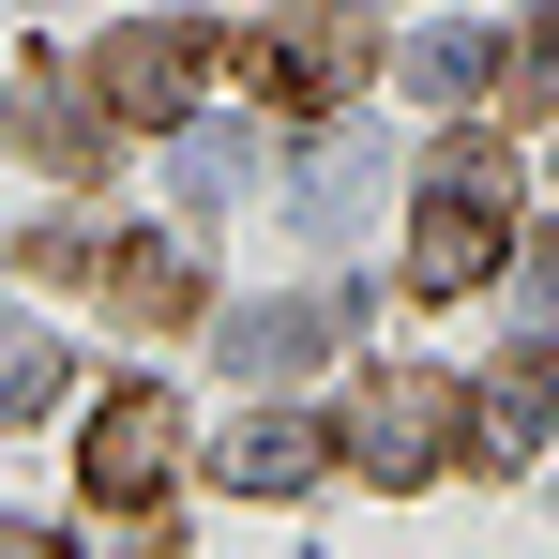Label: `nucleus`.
Instances as JSON below:
<instances>
[{
  "label": "nucleus",
  "instance_id": "f257e3e1",
  "mask_svg": "<svg viewBox=\"0 0 559 559\" xmlns=\"http://www.w3.org/2000/svg\"><path fill=\"white\" fill-rule=\"evenodd\" d=\"M454 439H468V393L454 378H364V408H348V468L364 484H424V468H454Z\"/></svg>",
  "mask_w": 559,
  "mask_h": 559
},
{
  "label": "nucleus",
  "instance_id": "f03ea898",
  "mask_svg": "<svg viewBox=\"0 0 559 559\" xmlns=\"http://www.w3.org/2000/svg\"><path fill=\"white\" fill-rule=\"evenodd\" d=\"M364 61H378V31L348 15V0H302L287 31H258V46H242V76H258L273 106H333V92H364Z\"/></svg>",
  "mask_w": 559,
  "mask_h": 559
},
{
  "label": "nucleus",
  "instance_id": "7ed1b4c3",
  "mask_svg": "<svg viewBox=\"0 0 559 559\" xmlns=\"http://www.w3.org/2000/svg\"><path fill=\"white\" fill-rule=\"evenodd\" d=\"M167 468H182V408H167V393H106L92 439H76V484H92L106 514H152Z\"/></svg>",
  "mask_w": 559,
  "mask_h": 559
},
{
  "label": "nucleus",
  "instance_id": "20e7f679",
  "mask_svg": "<svg viewBox=\"0 0 559 559\" xmlns=\"http://www.w3.org/2000/svg\"><path fill=\"white\" fill-rule=\"evenodd\" d=\"M197 15H152V31H106V61H92V92H106V121H182L197 106Z\"/></svg>",
  "mask_w": 559,
  "mask_h": 559
},
{
  "label": "nucleus",
  "instance_id": "39448f33",
  "mask_svg": "<svg viewBox=\"0 0 559 559\" xmlns=\"http://www.w3.org/2000/svg\"><path fill=\"white\" fill-rule=\"evenodd\" d=\"M484 273H514V242H499V197L454 182V197H424V227H408V287H484Z\"/></svg>",
  "mask_w": 559,
  "mask_h": 559
},
{
  "label": "nucleus",
  "instance_id": "423d86ee",
  "mask_svg": "<svg viewBox=\"0 0 559 559\" xmlns=\"http://www.w3.org/2000/svg\"><path fill=\"white\" fill-rule=\"evenodd\" d=\"M545 439H559V364H545V348H514V364L468 393V454H484V468H530Z\"/></svg>",
  "mask_w": 559,
  "mask_h": 559
},
{
  "label": "nucleus",
  "instance_id": "0eeeda50",
  "mask_svg": "<svg viewBox=\"0 0 559 559\" xmlns=\"http://www.w3.org/2000/svg\"><path fill=\"white\" fill-rule=\"evenodd\" d=\"M333 333H348V302H242L212 348H227V378H302Z\"/></svg>",
  "mask_w": 559,
  "mask_h": 559
},
{
  "label": "nucleus",
  "instance_id": "6e6552de",
  "mask_svg": "<svg viewBox=\"0 0 559 559\" xmlns=\"http://www.w3.org/2000/svg\"><path fill=\"white\" fill-rule=\"evenodd\" d=\"M106 287H121V318H167V333H182L197 302H212V287H197V242H182V227H136V242L106 258Z\"/></svg>",
  "mask_w": 559,
  "mask_h": 559
},
{
  "label": "nucleus",
  "instance_id": "1a4fd4ad",
  "mask_svg": "<svg viewBox=\"0 0 559 559\" xmlns=\"http://www.w3.org/2000/svg\"><path fill=\"white\" fill-rule=\"evenodd\" d=\"M227 484H242V499H302V484H318V424H302V408L227 424Z\"/></svg>",
  "mask_w": 559,
  "mask_h": 559
},
{
  "label": "nucleus",
  "instance_id": "9d476101",
  "mask_svg": "<svg viewBox=\"0 0 559 559\" xmlns=\"http://www.w3.org/2000/svg\"><path fill=\"white\" fill-rule=\"evenodd\" d=\"M378 182H393V167H378V152H348V136H333V152H318V167H302V227H318V242H348V227H364V212H378Z\"/></svg>",
  "mask_w": 559,
  "mask_h": 559
},
{
  "label": "nucleus",
  "instance_id": "9b49d317",
  "mask_svg": "<svg viewBox=\"0 0 559 559\" xmlns=\"http://www.w3.org/2000/svg\"><path fill=\"white\" fill-rule=\"evenodd\" d=\"M15 136H31V152H46V167H61V182H92V167H106V136H92V106H76V92H46V76H31V92H15Z\"/></svg>",
  "mask_w": 559,
  "mask_h": 559
},
{
  "label": "nucleus",
  "instance_id": "f8f14e48",
  "mask_svg": "<svg viewBox=\"0 0 559 559\" xmlns=\"http://www.w3.org/2000/svg\"><path fill=\"white\" fill-rule=\"evenodd\" d=\"M499 76V31H408V92H439V106H468Z\"/></svg>",
  "mask_w": 559,
  "mask_h": 559
},
{
  "label": "nucleus",
  "instance_id": "ddd939ff",
  "mask_svg": "<svg viewBox=\"0 0 559 559\" xmlns=\"http://www.w3.org/2000/svg\"><path fill=\"white\" fill-rule=\"evenodd\" d=\"M46 393H61V348H46V318H15V302H0V424H31Z\"/></svg>",
  "mask_w": 559,
  "mask_h": 559
},
{
  "label": "nucleus",
  "instance_id": "4468645a",
  "mask_svg": "<svg viewBox=\"0 0 559 559\" xmlns=\"http://www.w3.org/2000/svg\"><path fill=\"white\" fill-rule=\"evenodd\" d=\"M499 76H514V106H559V0L514 31V46H499Z\"/></svg>",
  "mask_w": 559,
  "mask_h": 559
},
{
  "label": "nucleus",
  "instance_id": "2eb2a0df",
  "mask_svg": "<svg viewBox=\"0 0 559 559\" xmlns=\"http://www.w3.org/2000/svg\"><path fill=\"white\" fill-rule=\"evenodd\" d=\"M514 302H530V348H559V227L514 258Z\"/></svg>",
  "mask_w": 559,
  "mask_h": 559
},
{
  "label": "nucleus",
  "instance_id": "dca6fc26",
  "mask_svg": "<svg viewBox=\"0 0 559 559\" xmlns=\"http://www.w3.org/2000/svg\"><path fill=\"white\" fill-rule=\"evenodd\" d=\"M0 559H61V545H46V530H15V514H0Z\"/></svg>",
  "mask_w": 559,
  "mask_h": 559
}]
</instances>
